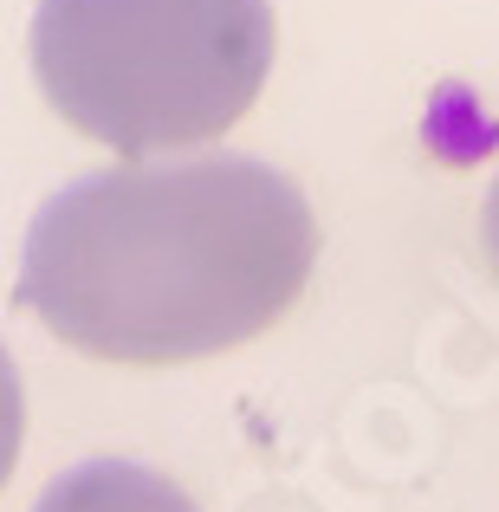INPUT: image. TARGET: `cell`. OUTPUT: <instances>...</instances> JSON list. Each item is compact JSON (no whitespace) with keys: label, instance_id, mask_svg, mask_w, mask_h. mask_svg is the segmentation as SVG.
Returning <instances> with one entry per match:
<instances>
[{"label":"cell","instance_id":"6da1fadb","mask_svg":"<svg viewBox=\"0 0 499 512\" xmlns=\"http://www.w3.org/2000/svg\"><path fill=\"white\" fill-rule=\"evenodd\" d=\"M318 221L260 156L124 163L65 182L20 247V305L104 363H188L260 338L305 292Z\"/></svg>","mask_w":499,"mask_h":512},{"label":"cell","instance_id":"7a4b0ae2","mask_svg":"<svg viewBox=\"0 0 499 512\" xmlns=\"http://www.w3.org/2000/svg\"><path fill=\"white\" fill-rule=\"evenodd\" d=\"M266 0H39L33 72L78 137L117 156L214 143L273 72Z\"/></svg>","mask_w":499,"mask_h":512},{"label":"cell","instance_id":"3957f363","mask_svg":"<svg viewBox=\"0 0 499 512\" xmlns=\"http://www.w3.org/2000/svg\"><path fill=\"white\" fill-rule=\"evenodd\" d=\"M33 512H195V500L137 461H78L39 493Z\"/></svg>","mask_w":499,"mask_h":512},{"label":"cell","instance_id":"277c9868","mask_svg":"<svg viewBox=\"0 0 499 512\" xmlns=\"http://www.w3.org/2000/svg\"><path fill=\"white\" fill-rule=\"evenodd\" d=\"M20 428H26V402H20V370L0 350V487H7L13 461H20Z\"/></svg>","mask_w":499,"mask_h":512},{"label":"cell","instance_id":"5b68a950","mask_svg":"<svg viewBox=\"0 0 499 512\" xmlns=\"http://www.w3.org/2000/svg\"><path fill=\"white\" fill-rule=\"evenodd\" d=\"M487 253H493V266H499V175H493V188H487Z\"/></svg>","mask_w":499,"mask_h":512}]
</instances>
